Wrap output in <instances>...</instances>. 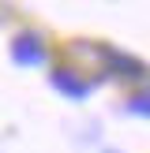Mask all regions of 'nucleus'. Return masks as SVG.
<instances>
[{
    "label": "nucleus",
    "mask_w": 150,
    "mask_h": 153,
    "mask_svg": "<svg viewBox=\"0 0 150 153\" xmlns=\"http://www.w3.org/2000/svg\"><path fill=\"white\" fill-rule=\"evenodd\" d=\"M45 52H41V41H38L34 34H22L19 41H15V60H22V64H38Z\"/></svg>",
    "instance_id": "f257e3e1"
},
{
    "label": "nucleus",
    "mask_w": 150,
    "mask_h": 153,
    "mask_svg": "<svg viewBox=\"0 0 150 153\" xmlns=\"http://www.w3.org/2000/svg\"><path fill=\"white\" fill-rule=\"evenodd\" d=\"M56 86H64V90H71V94H86V86H82V82H75L71 75H56Z\"/></svg>",
    "instance_id": "f03ea898"
},
{
    "label": "nucleus",
    "mask_w": 150,
    "mask_h": 153,
    "mask_svg": "<svg viewBox=\"0 0 150 153\" xmlns=\"http://www.w3.org/2000/svg\"><path fill=\"white\" fill-rule=\"evenodd\" d=\"M131 108H135V112H150V94L135 97V101H131Z\"/></svg>",
    "instance_id": "7ed1b4c3"
}]
</instances>
